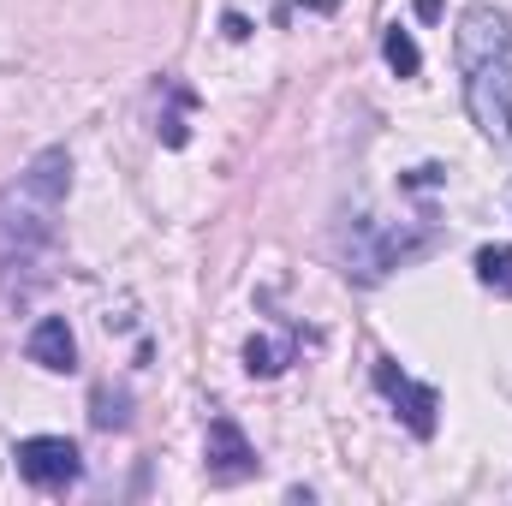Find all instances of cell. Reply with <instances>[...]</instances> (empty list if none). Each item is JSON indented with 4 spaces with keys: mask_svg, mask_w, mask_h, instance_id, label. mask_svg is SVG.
I'll return each mask as SVG.
<instances>
[{
    "mask_svg": "<svg viewBox=\"0 0 512 506\" xmlns=\"http://www.w3.org/2000/svg\"><path fill=\"white\" fill-rule=\"evenodd\" d=\"M459 78H465V114L495 143H512V24L501 6L477 0L459 12L453 30Z\"/></svg>",
    "mask_w": 512,
    "mask_h": 506,
    "instance_id": "cell-1",
    "label": "cell"
},
{
    "mask_svg": "<svg viewBox=\"0 0 512 506\" xmlns=\"http://www.w3.org/2000/svg\"><path fill=\"white\" fill-rule=\"evenodd\" d=\"M72 191V155L66 149H42L6 191H0V274H24L36 268L42 251L54 245L60 209Z\"/></svg>",
    "mask_w": 512,
    "mask_h": 506,
    "instance_id": "cell-2",
    "label": "cell"
},
{
    "mask_svg": "<svg viewBox=\"0 0 512 506\" xmlns=\"http://www.w3.org/2000/svg\"><path fill=\"white\" fill-rule=\"evenodd\" d=\"M429 251V233H405V227H387V221H352L346 233V274L358 280H382L393 268H405L411 256Z\"/></svg>",
    "mask_w": 512,
    "mask_h": 506,
    "instance_id": "cell-3",
    "label": "cell"
},
{
    "mask_svg": "<svg viewBox=\"0 0 512 506\" xmlns=\"http://www.w3.org/2000/svg\"><path fill=\"white\" fill-rule=\"evenodd\" d=\"M12 465H18V477L30 483V489H72L78 477H84V459H78V447L66 441V435H30V441H18L12 447Z\"/></svg>",
    "mask_w": 512,
    "mask_h": 506,
    "instance_id": "cell-4",
    "label": "cell"
},
{
    "mask_svg": "<svg viewBox=\"0 0 512 506\" xmlns=\"http://www.w3.org/2000/svg\"><path fill=\"white\" fill-rule=\"evenodd\" d=\"M376 387L387 393V405L405 417V429H411L417 441H429V435H435V423H441V417H435V411H441V393H435V387L411 381L393 358H376Z\"/></svg>",
    "mask_w": 512,
    "mask_h": 506,
    "instance_id": "cell-5",
    "label": "cell"
},
{
    "mask_svg": "<svg viewBox=\"0 0 512 506\" xmlns=\"http://www.w3.org/2000/svg\"><path fill=\"white\" fill-rule=\"evenodd\" d=\"M203 465H209L215 483H245V477H256V447L245 441V429H239L233 417H209Z\"/></svg>",
    "mask_w": 512,
    "mask_h": 506,
    "instance_id": "cell-6",
    "label": "cell"
},
{
    "mask_svg": "<svg viewBox=\"0 0 512 506\" xmlns=\"http://www.w3.org/2000/svg\"><path fill=\"white\" fill-rule=\"evenodd\" d=\"M24 352H30V364H42L48 376H72V370H78V340H72L66 316H42V322L30 328V340H24Z\"/></svg>",
    "mask_w": 512,
    "mask_h": 506,
    "instance_id": "cell-7",
    "label": "cell"
},
{
    "mask_svg": "<svg viewBox=\"0 0 512 506\" xmlns=\"http://www.w3.org/2000/svg\"><path fill=\"white\" fill-rule=\"evenodd\" d=\"M471 268H477V280H483L495 298H512V245H483Z\"/></svg>",
    "mask_w": 512,
    "mask_h": 506,
    "instance_id": "cell-8",
    "label": "cell"
},
{
    "mask_svg": "<svg viewBox=\"0 0 512 506\" xmlns=\"http://www.w3.org/2000/svg\"><path fill=\"white\" fill-rule=\"evenodd\" d=\"M382 54H387V66H393L399 78H417V72H423V54H417V36H411L405 24H387V36H382Z\"/></svg>",
    "mask_w": 512,
    "mask_h": 506,
    "instance_id": "cell-9",
    "label": "cell"
},
{
    "mask_svg": "<svg viewBox=\"0 0 512 506\" xmlns=\"http://www.w3.org/2000/svg\"><path fill=\"white\" fill-rule=\"evenodd\" d=\"M245 370H251V376H280V370H286V346H274V340H251V346H245Z\"/></svg>",
    "mask_w": 512,
    "mask_h": 506,
    "instance_id": "cell-10",
    "label": "cell"
}]
</instances>
